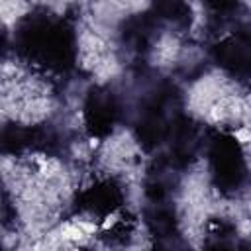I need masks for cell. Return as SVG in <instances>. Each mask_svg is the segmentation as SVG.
Instances as JSON below:
<instances>
[{
	"label": "cell",
	"instance_id": "7c38bea8",
	"mask_svg": "<svg viewBox=\"0 0 251 251\" xmlns=\"http://www.w3.org/2000/svg\"><path fill=\"white\" fill-rule=\"evenodd\" d=\"M163 27H171L176 33H184L192 25V10L184 2H155L151 4Z\"/></svg>",
	"mask_w": 251,
	"mask_h": 251
},
{
	"label": "cell",
	"instance_id": "277c9868",
	"mask_svg": "<svg viewBox=\"0 0 251 251\" xmlns=\"http://www.w3.org/2000/svg\"><path fill=\"white\" fill-rule=\"evenodd\" d=\"M0 147L4 155L41 153L47 157H63L71 147L67 129L53 122H41L33 126L6 124L0 135Z\"/></svg>",
	"mask_w": 251,
	"mask_h": 251
},
{
	"label": "cell",
	"instance_id": "8fae6325",
	"mask_svg": "<svg viewBox=\"0 0 251 251\" xmlns=\"http://www.w3.org/2000/svg\"><path fill=\"white\" fill-rule=\"evenodd\" d=\"M141 218L153 241L180 235V222L175 202H145Z\"/></svg>",
	"mask_w": 251,
	"mask_h": 251
},
{
	"label": "cell",
	"instance_id": "ba28073f",
	"mask_svg": "<svg viewBox=\"0 0 251 251\" xmlns=\"http://www.w3.org/2000/svg\"><path fill=\"white\" fill-rule=\"evenodd\" d=\"M161 29L163 24L149 6L147 10L131 14L126 20H122L118 27V47L126 53V57L139 63L151 51L153 43L159 39Z\"/></svg>",
	"mask_w": 251,
	"mask_h": 251
},
{
	"label": "cell",
	"instance_id": "30bf717a",
	"mask_svg": "<svg viewBox=\"0 0 251 251\" xmlns=\"http://www.w3.org/2000/svg\"><path fill=\"white\" fill-rule=\"evenodd\" d=\"M182 171L173 165L165 155L153 157L145 171L143 194L145 202H175V196L180 186Z\"/></svg>",
	"mask_w": 251,
	"mask_h": 251
},
{
	"label": "cell",
	"instance_id": "8992f818",
	"mask_svg": "<svg viewBox=\"0 0 251 251\" xmlns=\"http://www.w3.org/2000/svg\"><path fill=\"white\" fill-rule=\"evenodd\" d=\"M208 55L227 76L251 90V24H237L212 43Z\"/></svg>",
	"mask_w": 251,
	"mask_h": 251
},
{
	"label": "cell",
	"instance_id": "9a60e30c",
	"mask_svg": "<svg viewBox=\"0 0 251 251\" xmlns=\"http://www.w3.org/2000/svg\"><path fill=\"white\" fill-rule=\"evenodd\" d=\"M149 251H192V249H190V245L184 241L182 235H176V237L153 241V245H151Z\"/></svg>",
	"mask_w": 251,
	"mask_h": 251
},
{
	"label": "cell",
	"instance_id": "e0dca14e",
	"mask_svg": "<svg viewBox=\"0 0 251 251\" xmlns=\"http://www.w3.org/2000/svg\"><path fill=\"white\" fill-rule=\"evenodd\" d=\"M80 251H90V249H80Z\"/></svg>",
	"mask_w": 251,
	"mask_h": 251
},
{
	"label": "cell",
	"instance_id": "52a82bcc",
	"mask_svg": "<svg viewBox=\"0 0 251 251\" xmlns=\"http://www.w3.org/2000/svg\"><path fill=\"white\" fill-rule=\"evenodd\" d=\"M127 192L120 178L102 176L78 190L73 198V214L106 220L126 204Z\"/></svg>",
	"mask_w": 251,
	"mask_h": 251
},
{
	"label": "cell",
	"instance_id": "9c48e42d",
	"mask_svg": "<svg viewBox=\"0 0 251 251\" xmlns=\"http://www.w3.org/2000/svg\"><path fill=\"white\" fill-rule=\"evenodd\" d=\"M206 135H208V129H204L202 124H198L192 116L182 114L176 120L169 135V141L165 145V151L161 155H165L173 165H176L184 173L196 161V157L204 151Z\"/></svg>",
	"mask_w": 251,
	"mask_h": 251
},
{
	"label": "cell",
	"instance_id": "6da1fadb",
	"mask_svg": "<svg viewBox=\"0 0 251 251\" xmlns=\"http://www.w3.org/2000/svg\"><path fill=\"white\" fill-rule=\"evenodd\" d=\"M12 49L24 65L65 80L75 73L78 57L75 24L67 16L37 6L16 22Z\"/></svg>",
	"mask_w": 251,
	"mask_h": 251
},
{
	"label": "cell",
	"instance_id": "4fadbf2b",
	"mask_svg": "<svg viewBox=\"0 0 251 251\" xmlns=\"http://www.w3.org/2000/svg\"><path fill=\"white\" fill-rule=\"evenodd\" d=\"M237 229L227 220H214L208 227L206 243L200 251H237Z\"/></svg>",
	"mask_w": 251,
	"mask_h": 251
},
{
	"label": "cell",
	"instance_id": "3957f363",
	"mask_svg": "<svg viewBox=\"0 0 251 251\" xmlns=\"http://www.w3.org/2000/svg\"><path fill=\"white\" fill-rule=\"evenodd\" d=\"M206 163L212 186L224 198H241L251 188V169L241 141L226 129H208Z\"/></svg>",
	"mask_w": 251,
	"mask_h": 251
},
{
	"label": "cell",
	"instance_id": "7a4b0ae2",
	"mask_svg": "<svg viewBox=\"0 0 251 251\" xmlns=\"http://www.w3.org/2000/svg\"><path fill=\"white\" fill-rule=\"evenodd\" d=\"M184 114V98L178 84L149 69H137L133 98L126 102V122L137 145L147 151L165 149L176 120Z\"/></svg>",
	"mask_w": 251,
	"mask_h": 251
},
{
	"label": "cell",
	"instance_id": "5bb4252c",
	"mask_svg": "<svg viewBox=\"0 0 251 251\" xmlns=\"http://www.w3.org/2000/svg\"><path fill=\"white\" fill-rule=\"evenodd\" d=\"M131 233H133V220L131 218L126 220L124 216L118 222H114L108 229H104L100 233V239L112 247H126L131 241Z\"/></svg>",
	"mask_w": 251,
	"mask_h": 251
},
{
	"label": "cell",
	"instance_id": "5b68a950",
	"mask_svg": "<svg viewBox=\"0 0 251 251\" xmlns=\"http://www.w3.org/2000/svg\"><path fill=\"white\" fill-rule=\"evenodd\" d=\"M126 122V102L108 84H94L86 90L82 102V124L90 137L106 139Z\"/></svg>",
	"mask_w": 251,
	"mask_h": 251
},
{
	"label": "cell",
	"instance_id": "2e32d148",
	"mask_svg": "<svg viewBox=\"0 0 251 251\" xmlns=\"http://www.w3.org/2000/svg\"><path fill=\"white\" fill-rule=\"evenodd\" d=\"M237 251H251V239L239 241V245H237Z\"/></svg>",
	"mask_w": 251,
	"mask_h": 251
}]
</instances>
